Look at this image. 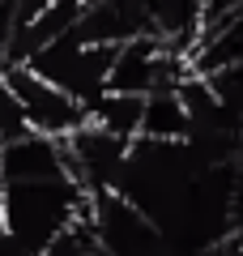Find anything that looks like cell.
Instances as JSON below:
<instances>
[{
    "label": "cell",
    "mask_w": 243,
    "mask_h": 256,
    "mask_svg": "<svg viewBox=\"0 0 243 256\" xmlns=\"http://www.w3.org/2000/svg\"><path fill=\"white\" fill-rule=\"evenodd\" d=\"M90 210V192L68 171L47 180L0 184V248L18 256H38L43 244Z\"/></svg>",
    "instance_id": "1"
},
{
    "label": "cell",
    "mask_w": 243,
    "mask_h": 256,
    "mask_svg": "<svg viewBox=\"0 0 243 256\" xmlns=\"http://www.w3.org/2000/svg\"><path fill=\"white\" fill-rule=\"evenodd\" d=\"M111 52H116L111 43H90V38L72 26V30H64V34H56L52 43H43L26 64L34 73H43L47 82H56L64 94H72L81 107H90V102L107 90Z\"/></svg>",
    "instance_id": "2"
},
{
    "label": "cell",
    "mask_w": 243,
    "mask_h": 256,
    "mask_svg": "<svg viewBox=\"0 0 243 256\" xmlns=\"http://www.w3.org/2000/svg\"><path fill=\"white\" fill-rule=\"evenodd\" d=\"M0 82L22 102V116H26L30 132L64 141L68 132H77L86 124V107L72 94H64L56 82H47L43 73H34L30 64H0Z\"/></svg>",
    "instance_id": "3"
},
{
    "label": "cell",
    "mask_w": 243,
    "mask_h": 256,
    "mask_svg": "<svg viewBox=\"0 0 243 256\" xmlns=\"http://www.w3.org/2000/svg\"><path fill=\"white\" fill-rule=\"evenodd\" d=\"M64 171H68V158H64V141L56 137L26 132V137H13L0 146V184L47 180V175H64Z\"/></svg>",
    "instance_id": "4"
},
{
    "label": "cell",
    "mask_w": 243,
    "mask_h": 256,
    "mask_svg": "<svg viewBox=\"0 0 243 256\" xmlns=\"http://www.w3.org/2000/svg\"><path fill=\"white\" fill-rule=\"evenodd\" d=\"M150 22V34H158L166 47L188 56L196 43V22H200V0H136Z\"/></svg>",
    "instance_id": "5"
},
{
    "label": "cell",
    "mask_w": 243,
    "mask_h": 256,
    "mask_svg": "<svg viewBox=\"0 0 243 256\" xmlns=\"http://www.w3.org/2000/svg\"><path fill=\"white\" fill-rule=\"evenodd\" d=\"M234 60H243V4L192 43L188 68L200 73V77H209V73H218V68H226V64H234Z\"/></svg>",
    "instance_id": "6"
},
{
    "label": "cell",
    "mask_w": 243,
    "mask_h": 256,
    "mask_svg": "<svg viewBox=\"0 0 243 256\" xmlns=\"http://www.w3.org/2000/svg\"><path fill=\"white\" fill-rule=\"evenodd\" d=\"M141 107H145V94L102 90L98 98L86 107V120H90V124H98V128H107L111 137L136 141V137H141Z\"/></svg>",
    "instance_id": "7"
},
{
    "label": "cell",
    "mask_w": 243,
    "mask_h": 256,
    "mask_svg": "<svg viewBox=\"0 0 243 256\" xmlns=\"http://www.w3.org/2000/svg\"><path fill=\"white\" fill-rule=\"evenodd\" d=\"M141 137L150 141H184L188 137V107L175 90H150L141 107Z\"/></svg>",
    "instance_id": "8"
},
{
    "label": "cell",
    "mask_w": 243,
    "mask_h": 256,
    "mask_svg": "<svg viewBox=\"0 0 243 256\" xmlns=\"http://www.w3.org/2000/svg\"><path fill=\"white\" fill-rule=\"evenodd\" d=\"M38 256H98V235H94L90 218L81 214L77 222H68L64 230H56V235L43 244Z\"/></svg>",
    "instance_id": "9"
},
{
    "label": "cell",
    "mask_w": 243,
    "mask_h": 256,
    "mask_svg": "<svg viewBox=\"0 0 243 256\" xmlns=\"http://www.w3.org/2000/svg\"><path fill=\"white\" fill-rule=\"evenodd\" d=\"M205 82H209V90L218 94V102H222L230 116L243 120V60H234V64H226V68H218V73H209Z\"/></svg>",
    "instance_id": "10"
}]
</instances>
